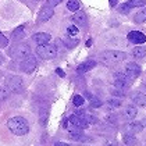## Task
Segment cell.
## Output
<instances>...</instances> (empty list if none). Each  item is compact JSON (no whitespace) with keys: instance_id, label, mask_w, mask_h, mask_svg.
I'll use <instances>...</instances> for the list:
<instances>
[{"instance_id":"6da1fadb","label":"cell","mask_w":146,"mask_h":146,"mask_svg":"<svg viewBox=\"0 0 146 146\" xmlns=\"http://www.w3.org/2000/svg\"><path fill=\"white\" fill-rule=\"evenodd\" d=\"M7 127L11 131L14 135H18V136H23V135H27L28 131H29V125H28V121L24 118V117H13L7 121Z\"/></svg>"},{"instance_id":"7a4b0ae2","label":"cell","mask_w":146,"mask_h":146,"mask_svg":"<svg viewBox=\"0 0 146 146\" xmlns=\"http://www.w3.org/2000/svg\"><path fill=\"white\" fill-rule=\"evenodd\" d=\"M125 58H127V53L120 52V50H106L100 53V60L103 63H109V64L120 63Z\"/></svg>"},{"instance_id":"3957f363","label":"cell","mask_w":146,"mask_h":146,"mask_svg":"<svg viewBox=\"0 0 146 146\" xmlns=\"http://www.w3.org/2000/svg\"><path fill=\"white\" fill-rule=\"evenodd\" d=\"M36 54L43 60H52V58H54L57 56V47L54 45H49V43L38 45Z\"/></svg>"},{"instance_id":"277c9868","label":"cell","mask_w":146,"mask_h":146,"mask_svg":"<svg viewBox=\"0 0 146 146\" xmlns=\"http://www.w3.org/2000/svg\"><path fill=\"white\" fill-rule=\"evenodd\" d=\"M6 85H7L9 90L13 92V93H23L24 89H25L23 78L18 77V75H11V77H9L7 81H6Z\"/></svg>"},{"instance_id":"5b68a950","label":"cell","mask_w":146,"mask_h":146,"mask_svg":"<svg viewBox=\"0 0 146 146\" xmlns=\"http://www.w3.org/2000/svg\"><path fill=\"white\" fill-rule=\"evenodd\" d=\"M10 54L14 58H25L31 54V46L28 43H18L10 50Z\"/></svg>"},{"instance_id":"8992f818","label":"cell","mask_w":146,"mask_h":146,"mask_svg":"<svg viewBox=\"0 0 146 146\" xmlns=\"http://www.w3.org/2000/svg\"><path fill=\"white\" fill-rule=\"evenodd\" d=\"M38 66V61H36V57L35 56H29L25 57L23 61H21V64H20V68H21V71L24 72H27V74H31V72H34L35 68Z\"/></svg>"},{"instance_id":"52a82bcc","label":"cell","mask_w":146,"mask_h":146,"mask_svg":"<svg viewBox=\"0 0 146 146\" xmlns=\"http://www.w3.org/2000/svg\"><path fill=\"white\" fill-rule=\"evenodd\" d=\"M113 84L117 88H125V86L129 85V77L127 74H123V72H115L113 75Z\"/></svg>"},{"instance_id":"ba28073f","label":"cell","mask_w":146,"mask_h":146,"mask_svg":"<svg viewBox=\"0 0 146 146\" xmlns=\"http://www.w3.org/2000/svg\"><path fill=\"white\" fill-rule=\"evenodd\" d=\"M53 14H54L53 7H50V6H45V7H42V10L39 11L38 21H39V23H46V21H49V20L53 17Z\"/></svg>"},{"instance_id":"9c48e42d","label":"cell","mask_w":146,"mask_h":146,"mask_svg":"<svg viewBox=\"0 0 146 146\" xmlns=\"http://www.w3.org/2000/svg\"><path fill=\"white\" fill-rule=\"evenodd\" d=\"M128 40L135 43V45H142L146 42V35L139 32V31H131L128 34Z\"/></svg>"},{"instance_id":"30bf717a","label":"cell","mask_w":146,"mask_h":146,"mask_svg":"<svg viewBox=\"0 0 146 146\" xmlns=\"http://www.w3.org/2000/svg\"><path fill=\"white\" fill-rule=\"evenodd\" d=\"M68 121H70V124H71L72 127L79 128V129H85V128H88V125H89V124L86 123L85 118H81L77 114H72V115L68 118Z\"/></svg>"},{"instance_id":"8fae6325","label":"cell","mask_w":146,"mask_h":146,"mask_svg":"<svg viewBox=\"0 0 146 146\" xmlns=\"http://www.w3.org/2000/svg\"><path fill=\"white\" fill-rule=\"evenodd\" d=\"M125 71H127V75L129 77V78H136L139 74H141V67L136 64V63H128L127 66H125Z\"/></svg>"},{"instance_id":"7c38bea8","label":"cell","mask_w":146,"mask_h":146,"mask_svg":"<svg viewBox=\"0 0 146 146\" xmlns=\"http://www.w3.org/2000/svg\"><path fill=\"white\" fill-rule=\"evenodd\" d=\"M71 20L75 25H79V27H86V24H88V17L84 11H77L72 15Z\"/></svg>"},{"instance_id":"4fadbf2b","label":"cell","mask_w":146,"mask_h":146,"mask_svg":"<svg viewBox=\"0 0 146 146\" xmlns=\"http://www.w3.org/2000/svg\"><path fill=\"white\" fill-rule=\"evenodd\" d=\"M96 66V61L95 60H86L85 63H82V64H79L78 68H77V71H78L79 74H84V72H88L90 71L92 68Z\"/></svg>"},{"instance_id":"5bb4252c","label":"cell","mask_w":146,"mask_h":146,"mask_svg":"<svg viewBox=\"0 0 146 146\" xmlns=\"http://www.w3.org/2000/svg\"><path fill=\"white\" fill-rule=\"evenodd\" d=\"M34 40L38 43V45H45V43H49V40H50V35L46 34V32L35 34L34 35Z\"/></svg>"},{"instance_id":"9a60e30c","label":"cell","mask_w":146,"mask_h":146,"mask_svg":"<svg viewBox=\"0 0 146 146\" xmlns=\"http://www.w3.org/2000/svg\"><path fill=\"white\" fill-rule=\"evenodd\" d=\"M132 102H134L136 106H146V95L145 93H141V92H136L132 95Z\"/></svg>"},{"instance_id":"2e32d148","label":"cell","mask_w":146,"mask_h":146,"mask_svg":"<svg viewBox=\"0 0 146 146\" xmlns=\"http://www.w3.org/2000/svg\"><path fill=\"white\" fill-rule=\"evenodd\" d=\"M13 39L14 40H20V39H23L24 36H25V27L24 25H20L18 28H15L14 31H13Z\"/></svg>"},{"instance_id":"e0dca14e","label":"cell","mask_w":146,"mask_h":146,"mask_svg":"<svg viewBox=\"0 0 146 146\" xmlns=\"http://www.w3.org/2000/svg\"><path fill=\"white\" fill-rule=\"evenodd\" d=\"M132 56L135 58H143L146 56V47L145 46H136L132 49Z\"/></svg>"},{"instance_id":"ac0fdd59","label":"cell","mask_w":146,"mask_h":146,"mask_svg":"<svg viewBox=\"0 0 146 146\" xmlns=\"http://www.w3.org/2000/svg\"><path fill=\"white\" fill-rule=\"evenodd\" d=\"M134 21L135 24H142V23H146V9L143 10H139L134 15Z\"/></svg>"},{"instance_id":"d6986e66","label":"cell","mask_w":146,"mask_h":146,"mask_svg":"<svg viewBox=\"0 0 146 146\" xmlns=\"http://www.w3.org/2000/svg\"><path fill=\"white\" fill-rule=\"evenodd\" d=\"M123 141H124V143H125L127 146H135V145H138V139L135 138L134 135H131V134L124 135V136H123Z\"/></svg>"},{"instance_id":"ffe728a7","label":"cell","mask_w":146,"mask_h":146,"mask_svg":"<svg viewBox=\"0 0 146 146\" xmlns=\"http://www.w3.org/2000/svg\"><path fill=\"white\" fill-rule=\"evenodd\" d=\"M136 114H138V110H136L135 106H128V107L125 109V111H124V115H125L127 118H129V120L135 118Z\"/></svg>"},{"instance_id":"44dd1931","label":"cell","mask_w":146,"mask_h":146,"mask_svg":"<svg viewBox=\"0 0 146 146\" xmlns=\"http://www.w3.org/2000/svg\"><path fill=\"white\" fill-rule=\"evenodd\" d=\"M127 129L129 131V132H134V134H139L142 129H143V127H142V124L141 123H131L128 127H127Z\"/></svg>"},{"instance_id":"7402d4cb","label":"cell","mask_w":146,"mask_h":146,"mask_svg":"<svg viewBox=\"0 0 146 146\" xmlns=\"http://www.w3.org/2000/svg\"><path fill=\"white\" fill-rule=\"evenodd\" d=\"M79 7H81V3H79V0H68L67 9L70 10V11H78Z\"/></svg>"},{"instance_id":"603a6c76","label":"cell","mask_w":146,"mask_h":146,"mask_svg":"<svg viewBox=\"0 0 146 146\" xmlns=\"http://www.w3.org/2000/svg\"><path fill=\"white\" fill-rule=\"evenodd\" d=\"M127 4H128L131 9H134V7H145L146 0H128Z\"/></svg>"},{"instance_id":"cb8c5ba5","label":"cell","mask_w":146,"mask_h":146,"mask_svg":"<svg viewBox=\"0 0 146 146\" xmlns=\"http://www.w3.org/2000/svg\"><path fill=\"white\" fill-rule=\"evenodd\" d=\"M75 127H72V129L70 131V134H68V136L72 139V141H79V139H82V134H81V131L78 129H74Z\"/></svg>"},{"instance_id":"d4e9b609","label":"cell","mask_w":146,"mask_h":146,"mask_svg":"<svg viewBox=\"0 0 146 146\" xmlns=\"http://www.w3.org/2000/svg\"><path fill=\"white\" fill-rule=\"evenodd\" d=\"M79 43L78 39H71V38H68V39H64V45L67 46L68 49H72V47H75V46Z\"/></svg>"},{"instance_id":"484cf974","label":"cell","mask_w":146,"mask_h":146,"mask_svg":"<svg viewBox=\"0 0 146 146\" xmlns=\"http://www.w3.org/2000/svg\"><path fill=\"white\" fill-rule=\"evenodd\" d=\"M84 102H85V99H84L82 96H79V95H75V96L72 98V103H74L77 107L82 106V104H84Z\"/></svg>"},{"instance_id":"4316f807","label":"cell","mask_w":146,"mask_h":146,"mask_svg":"<svg viewBox=\"0 0 146 146\" xmlns=\"http://www.w3.org/2000/svg\"><path fill=\"white\" fill-rule=\"evenodd\" d=\"M110 93H111L113 96H117V98H124L125 96V93H124L121 89H117V88H111L110 89Z\"/></svg>"},{"instance_id":"83f0119b","label":"cell","mask_w":146,"mask_h":146,"mask_svg":"<svg viewBox=\"0 0 146 146\" xmlns=\"http://www.w3.org/2000/svg\"><path fill=\"white\" fill-rule=\"evenodd\" d=\"M131 10V7L127 4V3H123V4H120V7H118V11L121 13V14H128Z\"/></svg>"},{"instance_id":"f1b7e54d","label":"cell","mask_w":146,"mask_h":146,"mask_svg":"<svg viewBox=\"0 0 146 146\" xmlns=\"http://www.w3.org/2000/svg\"><path fill=\"white\" fill-rule=\"evenodd\" d=\"M85 120H86V123L88 124H96V123H99V120L95 117V115H90V114H85Z\"/></svg>"},{"instance_id":"f546056e","label":"cell","mask_w":146,"mask_h":146,"mask_svg":"<svg viewBox=\"0 0 146 146\" xmlns=\"http://www.w3.org/2000/svg\"><path fill=\"white\" fill-rule=\"evenodd\" d=\"M103 104V102L96 99V98H90V107H100Z\"/></svg>"},{"instance_id":"4dcf8cb0","label":"cell","mask_w":146,"mask_h":146,"mask_svg":"<svg viewBox=\"0 0 146 146\" xmlns=\"http://www.w3.org/2000/svg\"><path fill=\"white\" fill-rule=\"evenodd\" d=\"M109 104H110L111 107H120V106H121V100L113 98V99H109Z\"/></svg>"},{"instance_id":"1f68e13d","label":"cell","mask_w":146,"mask_h":146,"mask_svg":"<svg viewBox=\"0 0 146 146\" xmlns=\"http://www.w3.org/2000/svg\"><path fill=\"white\" fill-rule=\"evenodd\" d=\"M7 45H9V39L0 32V47H6Z\"/></svg>"},{"instance_id":"d6a6232c","label":"cell","mask_w":146,"mask_h":146,"mask_svg":"<svg viewBox=\"0 0 146 146\" xmlns=\"http://www.w3.org/2000/svg\"><path fill=\"white\" fill-rule=\"evenodd\" d=\"M67 32H68V35H77L78 34V28L75 27V25H71V27H68L67 28Z\"/></svg>"},{"instance_id":"836d02e7","label":"cell","mask_w":146,"mask_h":146,"mask_svg":"<svg viewBox=\"0 0 146 146\" xmlns=\"http://www.w3.org/2000/svg\"><path fill=\"white\" fill-rule=\"evenodd\" d=\"M46 121H47V111H46V110H43V111H40V123L45 125Z\"/></svg>"},{"instance_id":"e575fe53","label":"cell","mask_w":146,"mask_h":146,"mask_svg":"<svg viewBox=\"0 0 146 146\" xmlns=\"http://www.w3.org/2000/svg\"><path fill=\"white\" fill-rule=\"evenodd\" d=\"M61 1H63V0H47V6H50V7H56V6H58Z\"/></svg>"},{"instance_id":"d590c367","label":"cell","mask_w":146,"mask_h":146,"mask_svg":"<svg viewBox=\"0 0 146 146\" xmlns=\"http://www.w3.org/2000/svg\"><path fill=\"white\" fill-rule=\"evenodd\" d=\"M109 3H110V7H115L117 3H118V0H109Z\"/></svg>"},{"instance_id":"8d00e7d4","label":"cell","mask_w":146,"mask_h":146,"mask_svg":"<svg viewBox=\"0 0 146 146\" xmlns=\"http://www.w3.org/2000/svg\"><path fill=\"white\" fill-rule=\"evenodd\" d=\"M56 72L58 74V75H60V77H64V75H66V74H64V71H63V70H60V68H57Z\"/></svg>"},{"instance_id":"74e56055","label":"cell","mask_w":146,"mask_h":146,"mask_svg":"<svg viewBox=\"0 0 146 146\" xmlns=\"http://www.w3.org/2000/svg\"><path fill=\"white\" fill-rule=\"evenodd\" d=\"M54 146H70V145H67V143H64V142H57Z\"/></svg>"},{"instance_id":"f35d334b","label":"cell","mask_w":146,"mask_h":146,"mask_svg":"<svg viewBox=\"0 0 146 146\" xmlns=\"http://www.w3.org/2000/svg\"><path fill=\"white\" fill-rule=\"evenodd\" d=\"M141 124H142V127H143V128H146V118H143V120L141 121Z\"/></svg>"},{"instance_id":"ab89813d","label":"cell","mask_w":146,"mask_h":146,"mask_svg":"<svg viewBox=\"0 0 146 146\" xmlns=\"http://www.w3.org/2000/svg\"><path fill=\"white\" fill-rule=\"evenodd\" d=\"M3 61H4V58H3V56L0 54V64H3Z\"/></svg>"},{"instance_id":"60d3db41","label":"cell","mask_w":146,"mask_h":146,"mask_svg":"<svg viewBox=\"0 0 146 146\" xmlns=\"http://www.w3.org/2000/svg\"><path fill=\"white\" fill-rule=\"evenodd\" d=\"M90 45H92V40H90V39H89V40L86 42V46H90Z\"/></svg>"}]
</instances>
